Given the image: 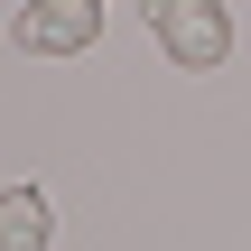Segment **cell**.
<instances>
[{
    "instance_id": "1",
    "label": "cell",
    "mask_w": 251,
    "mask_h": 251,
    "mask_svg": "<svg viewBox=\"0 0 251 251\" xmlns=\"http://www.w3.org/2000/svg\"><path fill=\"white\" fill-rule=\"evenodd\" d=\"M149 28H158V47H168L186 75H214V65L233 56V19H224L214 0H149Z\"/></svg>"
},
{
    "instance_id": "2",
    "label": "cell",
    "mask_w": 251,
    "mask_h": 251,
    "mask_svg": "<svg viewBox=\"0 0 251 251\" xmlns=\"http://www.w3.org/2000/svg\"><path fill=\"white\" fill-rule=\"evenodd\" d=\"M9 37H19L28 56H75V47L102 37V0H37V9L9 19Z\"/></svg>"
},
{
    "instance_id": "3",
    "label": "cell",
    "mask_w": 251,
    "mask_h": 251,
    "mask_svg": "<svg viewBox=\"0 0 251 251\" xmlns=\"http://www.w3.org/2000/svg\"><path fill=\"white\" fill-rule=\"evenodd\" d=\"M47 196L37 186H0V251H47Z\"/></svg>"
}]
</instances>
